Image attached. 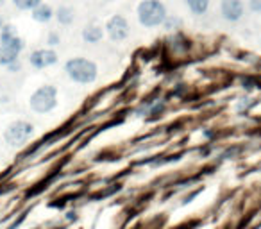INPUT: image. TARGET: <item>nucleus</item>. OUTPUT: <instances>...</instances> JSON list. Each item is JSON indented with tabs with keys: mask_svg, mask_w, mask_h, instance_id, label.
Returning a JSON list of instances; mask_svg holds the SVG:
<instances>
[{
	"mask_svg": "<svg viewBox=\"0 0 261 229\" xmlns=\"http://www.w3.org/2000/svg\"><path fill=\"white\" fill-rule=\"evenodd\" d=\"M65 72L70 79L81 84L93 83L98 75L97 65H95L91 59H84V58H73V59H70V61H66Z\"/></svg>",
	"mask_w": 261,
	"mask_h": 229,
	"instance_id": "obj_1",
	"label": "nucleus"
},
{
	"mask_svg": "<svg viewBox=\"0 0 261 229\" xmlns=\"http://www.w3.org/2000/svg\"><path fill=\"white\" fill-rule=\"evenodd\" d=\"M138 20L143 27H158L167 22V8L160 0H143L138 6Z\"/></svg>",
	"mask_w": 261,
	"mask_h": 229,
	"instance_id": "obj_2",
	"label": "nucleus"
},
{
	"mask_svg": "<svg viewBox=\"0 0 261 229\" xmlns=\"http://www.w3.org/2000/svg\"><path fill=\"white\" fill-rule=\"evenodd\" d=\"M58 104V90L54 86H41L31 97V108L36 113H48Z\"/></svg>",
	"mask_w": 261,
	"mask_h": 229,
	"instance_id": "obj_3",
	"label": "nucleus"
},
{
	"mask_svg": "<svg viewBox=\"0 0 261 229\" xmlns=\"http://www.w3.org/2000/svg\"><path fill=\"white\" fill-rule=\"evenodd\" d=\"M34 133V125L29 124L25 120H18V122H13L4 133V138L6 142L9 143L11 147H18L22 143H25L27 140L33 136Z\"/></svg>",
	"mask_w": 261,
	"mask_h": 229,
	"instance_id": "obj_4",
	"label": "nucleus"
},
{
	"mask_svg": "<svg viewBox=\"0 0 261 229\" xmlns=\"http://www.w3.org/2000/svg\"><path fill=\"white\" fill-rule=\"evenodd\" d=\"M106 31H108L109 38L113 41H122L129 36V23L123 16L116 15L113 18H109V22L106 23Z\"/></svg>",
	"mask_w": 261,
	"mask_h": 229,
	"instance_id": "obj_5",
	"label": "nucleus"
},
{
	"mask_svg": "<svg viewBox=\"0 0 261 229\" xmlns=\"http://www.w3.org/2000/svg\"><path fill=\"white\" fill-rule=\"evenodd\" d=\"M0 43L4 45V47H9L13 50L20 52L25 48V41L16 34V29L13 26H4L2 31H0Z\"/></svg>",
	"mask_w": 261,
	"mask_h": 229,
	"instance_id": "obj_6",
	"label": "nucleus"
},
{
	"mask_svg": "<svg viewBox=\"0 0 261 229\" xmlns=\"http://www.w3.org/2000/svg\"><path fill=\"white\" fill-rule=\"evenodd\" d=\"M29 63L34 68H47L52 66L54 63H58V54L50 48H40V50H34L29 58Z\"/></svg>",
	"mask_w": 261,
	"mask_h": 229,
	"instance_id": "obj_7",
	"label": "nucleus"
},
{
	"mask_svg": "<svg viewBox=\"0 0 261 229\" xmlns=\"http://www.w3.org/2000/svg\"><path fill=\"white\" fill-rule=\"evenodd\" d=\"M220 13L227 22H238L243 16V4L242 0H222Z\"/></svg>",
	"mask_w": 261,
	"mask_h": 229,
	"instance_id": "obj_8",
	"label": "nucleus"
},
{
	"mask_svg": "<svg viewBox=\"0 0 261 229\" xmlns=\"http://www.w3.org/2000/svg\"><path fill=\"white\" fill-rule=\"evenodd\" d=\"M102 36H104V31L98 26H90L83 31V40L88 41V43H98L102 40Z\"/></svg>",
	"mask_w": 261,
	"mask_h": 229,
	"instance_id": "obj_9",
	"label": "nucleus"
},
{
	"mask_svg": "<svg viewBox=\"0 0 261 229\" xmlns=\"http://www.w3.org/2000/svg\"><path fill=\"white\" fill-rule=\"evenodd\" d=\"M16 59H18V52L0 45V66H11Z\"/></svg>",
	"mask_w": 261,
	"mask_h": 229,
	"instance_id": "obj_10",
	"label": "nucleus"
},
{
	"mask_svg": "<svg viewBox=\"0 0 261 229\" xmlns=\"http://www.w3.org/2000/svg\"><path fill=\"white\" fill-rule=\"evenodd\" d=\"M52 16H54V13H52V8H50V6H47V4H40L33 11V18L36 20V22H40V23L48 22Z\"/></svg>",
	"mask_w": 261,
	"mask_h": 229,
	"instance_id": "obj_11",
	"label": "nucleus"
},
{
	"mask_svg": "<svg viewBox=\"0 0 261 229\" xmlns=\"http://www.w3.org/2000/svg\"><path fill=\"white\" fill-rule=\"evenodd\" d=\"M56 18H58L59 23L63 26H70L73 22V9L68 8V6H61V8L56 11Z\"/></svg>",
	"mask_w": 261,
	"mask_h": 229,
	"instance_id": "obj_12",
	"label": "nucleus"
},
{
	"mask_svg": "<svg viewBox=\"0 0 261 229\" xmlns=\"http://www.w3.org/2000/svg\"><path fill=\"white\" fill-rule=\"evenodd\" d=\"M186 4L195 15H204L210 8V0H186Z\"/></svg>",
	"mask_w": 261,
	"mask_h": 229,
	"instance_id": "obj_13",
	"label": "nucleus"
},
{
	"mask_svg": "<svg viewBox=\"0 0 261 229\" xmlns=\"http://www.w3.org/2000/svg\"><path fill=\"white\" fill-rule=\"evenodd\" d=\"M13 4L22 11H34L41 4V0H13Z\"/></svg>",
	"mask_w": 261,
	"mask_h": 229,
	"instance_id": "obj_14",
	"label": "nucleus"
},
{
	"mask_svg": "<svg viewBox=\"0 0 261 229\" xmlns=\"http://www.w3.org/2000/svg\"><path fill=\"white\" fill-rule=\"evenodd\" d=\"M249 6L254 13H261V0H249Z\"/></svg>",
	"mask_w": 261,
	"mask_h": 229,
	"instance_id": "obj_15",
	"label": "nucleus"
},
{
	"mask_svg": "<svg viewBox=\"0 0 261 229\" xmlns=\"http://www.w3.org/2000/svg\"><path fill=\"white\" fill-rule=\"evenodd\" d=\"M48 43H50V45H58L59 43V34L52 33L50 36H48Z\"/></svg>",
	"mask_w": 261,
	"mask_h": 229,
	"instance_id": "obj_16",
	"label": "nucleus"
},
{
	"mask_svg": "<svg viewBox=\"0 0 261 229\" xmlns=\"http://www.w3.org/2000/svg\"><path fill=\"white\" fill-rule=\"evenodd\" d=\"M2 27H4V22H2V18H0V31H2Z\"/></svg>",
	"mask_w": 261,
	"mask_h": 229,
	"instance_id": "obj_17",
	"label": "nucleus"
},
{
	"mask_svg": "<svg viewBox=\"0 0 261 229\" xmlns=\"http://www.w3.org/2000/svg\"><path fill=\"white\" fill-rule=\"evenodd\" d=\"M4 4H6V0H0V8H2Z\"/></svg>",
	"mask_w": 261,
	"mask_h": 229,
	"instance_id": "obj_18",
	"label": "nucleus"
}]
</instances>
